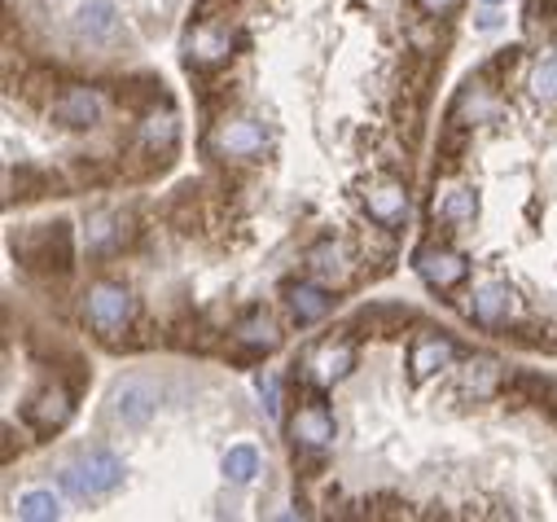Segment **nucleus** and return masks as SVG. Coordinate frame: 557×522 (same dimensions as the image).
Segmentation results:
<instances>
[{
	"label": "nucleus",
	"instance_id": "11",
	"mask_svg": "<svg viewBox=\"0 0 557 522\" xmlns=\"http://www.w3.org/2000/svg\"><path fill=\"white\" fill-rule=\"evenodd\" d=\"M351 360H356V351H351V343H321L312 356H308V369H312V377L321 382V386H330V382H338L347 369H351Z\"/></svg>",
	"mask_w": 557,
	"mask_h": 522
},
{
	"label": "nucleus",
	"instance_id": "15",
	"mask_svg": "<svg viewBox=\"0 0 557 522\" xmlns=\"http://www.w3.org/2000/svg\"><path fill=\"white\" fill-rule=\"evenodd\" d=\"M79 32H84L88 40H114V32H119L114 0H88V5L79 10Z\"/></svg>",
	"mask_w": 557,
	"mask_h": 522
},
{
	"label": "nucleus",
	"instance_id": "30",
	"mask_svg": "<svg viewBox=\"0 0 557 522\" xmlns=\"http://www.w3.org/2000/svg\"><path fill=\"white\" fill-rule=\"evenodd\" d=\"M483 5H500V0H483Z\"/></svg>",
	"mask_w": 557,
	"mask_h": 522
},
{
	"label": "nucleus",
	"instance_id": "28",
	"mask_svg": "<svg viewBox=\"0 0 557 522\" xmlns=\"http://www.w3.org/2000/svg\"><path fill=\"white\" fill-rule=\"evenodd\" d=\"M417 5L426 10V18H444V14L457 10V0H417Z\"/></svg>",
	"mask_w": 557,
	"mask_h": 522
},
{
	"label": "nucleus",
	"instance_id": "20",
	"mask_svg": "<svg viewBox=\"0 0 557 522\" xmlns=\"http://www.w3.org/2000/svg\"><path fill=\"white\" fill-rule=\"evenodd\" d=\"M448 360H453V343L448 338H422V343H417V351H412V377H431Z\"/></svg>",
	"mask_w": 557,
	"mask_h": 522
},
{
	"label": "nucleus",
	"instance_id": "29",
	"mask_svg": "<svg viewBox=\"0 0 557 522\" xmlns=\"http://www.w3.org/2000/svg\"><path fill=\"white\" fill-rule=\"evenodd\" d=\"M496 27H500V14H492V10L479 14V32H496Z\"/></svg>",
	"mask_w": 557,
	"mask_h": 522
},
{
	"label": "nucleus",
	"instance_id": "19",
	"mask_svg": "<svg viewBox=\"0 0 557 522\" xmlns=\"http://www.w3.org/2000/svg\"><path fill=\"white\" fill-rule=\"evenodd\" d=\"M308 264H312V277L317 282H347V264H343V254H338V246L334 241H321V246H312L308 250Z\"/></svg>",
	"mask_w": 557,
	"mask_h": 522
},
{
	"label": "nucleus",
	"instance_id": "12",
	"mask_svg": "<svg viewBox=\"0 0 557 522\" xmlns=\"http://www.w3.org/2000/svg\"><path fill=\"white\" fill-rule=\"evenodd\" d=\"M290 435H295L299 448H325L334 439V422H330V413L321 405H304L295 413V422H290Z\"/></svg>",
	"mask_w": 557,
	"mask_h": 522
},
{
	"label": "nucleus",
	"instance_id": "6",
	"mask_svg": "<svg viewBox=\"0 0 557 522\" xmlns=\"http://www.w3.org/2000/svg\"><path fill=\"white\" fill-rule=\"evenodd\" d=\"M417 273H422L435 290H453L466 277V259L448 246H422L417 250Z\"/></svg>",
	"mask_w": 557,
	"mask_h": 522
},
{
	"label": "nucleus",
	"instance_id": "26",
	"mask_svg": "<svg viewBox=\"0 0 557 522\" xmlns=\"http://www.w3.org/2000/svg\"><path fill=\"white\" fill-rule=\"evenodd\" d=\"M263 409L282 413V382H276V377H263Z\"/></svg>",
	"mask_w": 557,
	"mask_h": 522
},
{
	"label": "nucleus",
	"instance_id": "27",
	"mask_svg": "<svg viewBox=\"0 0 557 522\" xmlns=\"http://www.w3.org/2000/svg\"><path fill=\"white\" fill-rule=\"evenodd\" d=\"M62 487H66L71 496H88V483H84L79 465H66V470H62Z\"/></svg>",
	"mask_w": 557,
	"mask_h": 522
},
{
	"label": "nucleus",
	"instance_id": "9",
	"mask_svg": "<svg viewBox=\"0 0 557 522\" xmlns=\"http://www.w3.org/2000/svg\"><path fill=\"white\" fill-rule=\"evenodd\" d=\"M364 207H369V220L373 224L391 228V224H399L408 215V189L399 181H377V185H369Z\"/></svg>",
	"mask_w": 557,
	"mask_h": 522
},
{
	"label": "nucleus",
	"instance_id": "17",
	"mask_svg": "<svg viewBox=\"0 0 557 522\" xmlns=\"http://www.w3.org/2000/svg\"><path fill=\"white\" fill-rule=\"evenodd\" d=\"M228 45H233L228 27H215V23H198V32H194V58H198V62H207V66L224 62V58H228Z\"/></svg>",
	"mask_w": 557,
	"mask_h": 522
},
{
	"label": "nucleus",
	"instance_id": "16",
	"mask_svg": "<svg viewBox=\"0 0 557 522\" xmlns=\"http://www.w3.org/2000/svg\"><path fill=\"white\" fill-rule=\"evenodd\" d=\"M176 137H181V123H176V114H172V110L150 114V119H146V127H141V141H146V150H150V154H172Z\"/></svg>",
	"mask_w": 557,
	"mask_h": 522
},
{
	"label": "nucleus",
	"instance_id": "13",
	"mask_svg": "<svg viewBox=\"0 0 557 522\" xmlns=\"http://www.w3.org/2000/svg\"><path fill=\"white\" fill-rule=\"evenodd\" d=\"M330 308H334V299H330L325 282H304V286H290V316H295L299 325L321 321Z\"/></svg>",
	"mask_w": 557,
	"mask_h": 522
},
{
	"label": "nucleus",
	"instance_id": "4",
	"mask_svg": "<svg viewBox=\"0 0 557 522\" xmlns=\"http://www.w3.org/2000/svg\"><path fill=\"white\" fill-rule=\"evenodd\" d=\"M466 316L487 325V330H505L513 321V290L505 282H483L470 290V303H466Z\"/></svg>",
	"mask_w": 557,
	"mask_h": 522
},
{
	"label": "nucleus",
	"instance_id": "3",
	"mask_svg": "<svg viewBox=\"0 0 557 522\" xmlns=\"http://www.w3.org/2000/svg\"><path fill=\"white\" fill-rule=\"evenodd\" d=\"M211 146L220 150V159H255V154H263L268 133L250 119H224V123H215Z\"/></svg>",
	"mask_w": 557,
	"mask_h": 522
},
{
	"label": "nucleus",
	"instance_id": "22",
	"mask_svg": "<svg viewBox=\"0 0 557 522\" xmlns=\"http://www.w3.org/2000/svg\"><path fill=\"white\" fill-rule=\"evenodd\" d=\"M224 474H228L233 483H250V478L259 474V452H255L250 444L228 448V457H224Z\"/></svg>",
	"mask_w": 557,
	"mask_h": 522
},
{
	"label": "nucleus",
	"instance_id": "8",
	"mask_svg": "<svg viewBox=\"0 0 557 522\" xmlns=\"http://www.w3.org/2000/svg\"><path fill=\"white\" fill-rule=\"evenodd\" d=\"M53 119L62 127H92L101 119V92L97 88H66L53 101Z\"/></svg>",
	"mask_w": 557,
	"mask_h": 522
},
{
	"label": "nucleus",
	"instance_id": "21",
	"mask_svg": "<svg viewBox=\"0 0 557 522\" xmlns=\"http://www.w3.org/2000/svg\"><path fill=\"white\" fill-rule=\"evenodd\" d=\"M237 338H242L246 347H255V351H272L276 343H282V334H276V325H272L268 316H250V321H242V325H237Z\"/></svg>",
	"mask_w": 557,
	"mask_h": 522
},
{
	"label": "nucleus",
	"instance_id": "14",
	"mask_svg": "<svg viewBox=\"0 0 557 522\" xmlns=\"http://www.w3.org/2000/svg\"><path fill=\"white\" fill-rule=\"evenodd\" d=\"M431 215H435L440 224H466V220L474 215L470 189H461V185H440L435 198H431Z\"/></svg>",
	"mask_w": 557,
	"mask_h": 522
},
{
	"label": "nucleus",
	"instance_id": "23",
	"mask_svg": "<svg viewBox=\"0 0 557 522\" xmlns=\"http://www.w3.org/2000/svg\"><path fill=\"white\" fill-rule=\"evenodd\" d=\"M58 513H62V505H58L53 492H27V496L18 500V518H27V522H49V518H58Z\"/></svg>",
	"mask_w": 557,
	"mask_h": 522
},
{
	"label": "nucleus",
	"instance_id": "25",
	"mask_svg": "<svg viewBox=\"0 0 557 522\" xmlns=\"http://www.w3.org/2000/svg\"><path fill=\"white\" fill-rule=\"evenodd\" d=\"M360 321H364L369 330H386V325H408L412 312H408V308H373V312H364Z\"/></svg>",
	"mask_w": 557,
	"mask_h": 522
},
{
	"label": "nucleus",
	"instance_id": "7",
	"mask_svg": "<svg viewBox=\"0 0 557 522\" xmlns=\"http://www.w3.org/2000/svg\"><path fill=\"white\" fill-rule=\"evenodd\" d=\"M71 422V390L66 386H45L40 396L27 405V426L40 435H53Z\"/></svg>",
	"mask_w": 557,
	"mask_h": 522
},
{
	"label": "nucleus",
	"instance_id": "2",
	"mask_svg": "<svg viewBox=\"0 0 557 522\" xmlns=\"http://www.w3.org/2000/svg\"><path fill=\"white\" fill-rule=\"evenodd\" d=\"M14 250L32 269H71V228L66 224H45L36 233H23Z\"/></svg>",
	"mask_w": 557,
	"mask_h": 522
},
{
	"label": "nucleus",
	"instance_id": "18",
	"mask_svg": "<svg viewBox=\"0 0 557 522\" xmlns=\"http://www.w3.org/2000/svg\"><path fill=\"white\" fill-rule=\"evenodd\" d=\"M500 377H505V369H500L492 356H474L470 369H466V390H470L474 400H487V396H496Z\"/></svg>",
	"mask_w": 557,
	"mask_h": 522
},
{
	"label": "nucleus",
	"instance_id": "24",
	"mask_svg": "<svg viewBox=\"0 0 557 522\" xmlns=\"http://www.w3.org/2000/svg\"><path fill=\"white\" fill-rule=\"evenodd\" d=\"M527 88H531V97H540V101H557V58L535 62Z\"/></svg>",
	"mask_w": 557,
	"mask_h": 522
},
{
	"label": "nucleus",
	"instance_id": "5",
	"mask_svg": "<svg viewBox=\"0 0 557 522\" xmlns=\"http://www.w3.org/2000/svg\"><path fill=\"white\" fill-rule=\"evenodd\" d=\"M154 409H159V390H154L150 382H141V377H132V382H123V386L114 390V413H119V422L132 426V431H141V426L154 418Z\"/></svg>",
	"mask_w": 557,
	"mask_h": 522
},
{
	"label": "nucleus",
	"instance_id": "1",
	"mask_svg": "<svg viewBox=\"0 0 557 522\" xmlns=\"http://www.w3.org/2000/svg\"><path fill=\"white\" fill-rule=\"evenodd\" d=\"M84 312H88V325H92L101 338H114V334H123V330H127V321H132L136 303H132V295H127L123 286L101 282V286H92V290H88Z\"/></svg>",
	"mask_w": 557,
	"mask_h": 522
},
{
	"label": "nucleus",
	"instance_id": "10",
	"mask_svg": "<svg viewBox=\"0 0 557 522\" xmlns=\"http://www.w3.org/2000/svg\"><path fill=\"white\" fill-rule=\"evenodd\" d=\"M79 474H84V483H88V496L114 492V487L123 483V461H119L114 452H106V448H88V452L79 457Z\"/></svg>",
	"mask_w": 557,
	"mask_h": 522
}]
</instances>
